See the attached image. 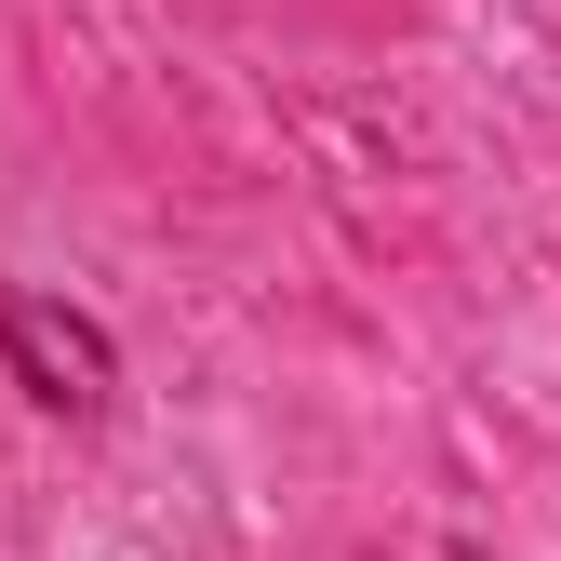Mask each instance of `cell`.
I'll return each instance as SVG.
<instances>
[{
	"label": "cell",
	"instance_id": "obj_1",
	"mask_svg": "<svg viewBox=\"0 0 561 561\" xmlns=\"http://www.w3.org/2000/svg\"><path fill=\"white\" fill-rule=\"evenodd\" d=\"M0 347H14L27 401H54V414H107V388H121L107 334H94V321H67L54 295H0Z\"/></svg>",
	"mask_w": 561,
	"mask_h": 561
}]
</instances>
